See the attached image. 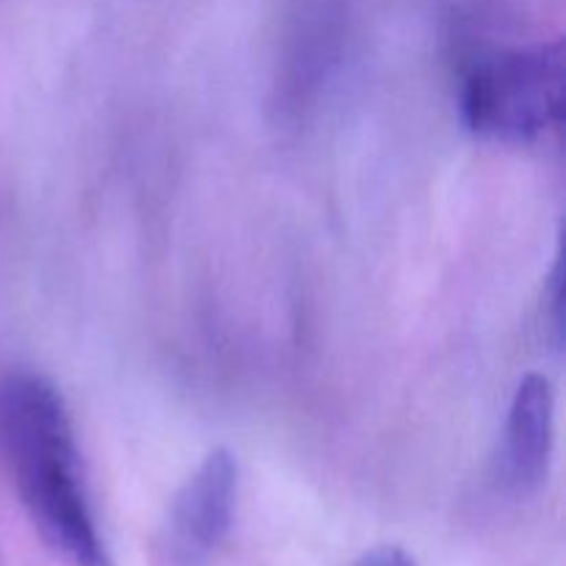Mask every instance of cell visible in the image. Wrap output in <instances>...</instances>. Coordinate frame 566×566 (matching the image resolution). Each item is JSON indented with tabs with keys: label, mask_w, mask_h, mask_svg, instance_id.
<instances>
[{
	"label": "cell",
	"mask_w": 566,
	"mask_h": 566,
	"mask_svg": "<svg viewBox=\"0 0 566 566\" xmlns=\"http://www.w3.org/2000/svg\"><path fill=\"white\" fill-rule=\"evenodd\" d=\"M0 448L22 509L64 566H114L92 506L64 398L44 376L0 381Z\"/></svg>",
	"instance_id": "6da1fadb"
},
{
	"label": "cell",
	"mask_w": 566,
	"mask_h": 566,
	"mask_svg": "<svg viewBox=\"0 0 566 566\" xmlns=\"http://www.w3.org/2000/svg\"><path fill=\"white\" fill-rule=\"evenodd\" d=\"M566 108L562 39L506 50L481 61L462 88V119L475 136L531 144L556 130Z\"/></svg>",
	"instance_id": "7a4b0ae2"
},
{
	"label": "cell",
	"mask_w": 566,
	"mask_h": 566,
	"mask_svg": "<svg viewBox=\"0 0 566 566\" xmlns=\"http://www.w3.org/2000/svg\"><path fill=\"white\" fill-rule=\"evenodd\" d=\"M238 503V462L216 448L177 492L166 525V553L175 566H202L224 545Z\"/></svg>",
	"instance_id": "3957f363"
},
{
	"label": "cell",
	"mask_w": 566,
	"mask_h": 566,
	"mask_svg": "<svg viewBox=\"0 0 566 566\" xmlns=\"http://www.w3.org/2000/svg\"><path fill=\"white\" fill-rule=\"evenodd\" d=\"M556 398L542 374H528L517 385L503 431L501 473L514 492H531L547 479L553 457Z\"/></svg>",
	"instance_id": "277c9868"
},
{
	"label": "cell",
	"mask_w": 566,
	"mask_h": 566,
	"mask_svg": "<svg viewBox=\"0 0 566 566\" xmlns=\"http://www.w3.org/2000/svg\"><path fill=\"white\" fill-rule=\"evenodd\" d=\"M551 285H547V304H551V324H553V335H556V346H562V335H564V263L562 258L556 260L551 271Z\"/></svg>",
	"instance_id": "5b68a950"
},
{
	"label": "cell",
	"mask_w": 566,
	"mask_h": 566,
	"mask_svg": "<svg viewBox=\"0 0 566 566\" xmlns=\"http://www.w3.org/2000/svg\"><path fill=\"white\" fill-rule=\"evenodd\" d=\"M354 566H418V564H415V558L409 556L403 547L381 545V547H374V551L365 553V556L359 558Z\"/></svg>",
	"instance_id": "8992f818"
}]
</instances>
